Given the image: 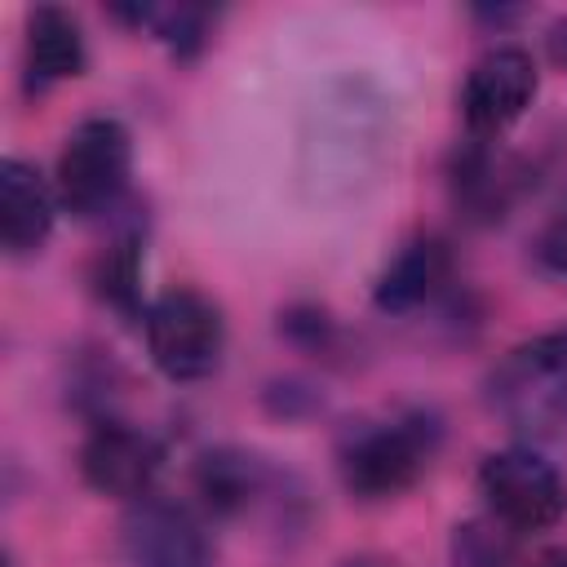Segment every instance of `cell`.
<instances>
[{
	"instance_id": "obj_14",
	"label": "cell",
	"mask_w": 567,
	"mask_h": 567,
	"mask_svg": "<svg viewBox=\"0 0 567 567\" xmlns=\"http://www.w3.org/2000/svg\"><path fill=\"white\" fill-rule=\"evenodd\" d=\"M447 554H452V567H532L523 558L518 532H509L492 514H478V518L456 523Z\"/></svg>"
},
{
	"instance_id": "obj_7",
	"label": "cell",
	"mask_w": 567,
	"mask_h": 567,
	"mask_svg": "<svg viewBox=\"0 0 567 567\" xmlns=\"http://www.w3.org/2000/svg\"><path fill=\"white\" fill-rule=\"evenodd\" d=\"M532 97H536V62H532V53L518 49V44H496L470 66V75L461 84V115H465L474 137L492 142L514 120H523Z\"/></svg>"
},
{
	"instance_id": "obj_11",
	"label": "cell",
	"mask_w": 567,
	"mask_h": 567,
	"mask_svg": "<svg viewBox=\"0 0 567 567\" xmlns=\"http://www.w3.org/2000/svg\"><path fill=\"white\" fill-rule=\"evenodd\" d=\"M89 62L84 49V31L75 22V13L58 9V4H40L27 18V89L44 93L62 80H75Z\"/></svg>"
},
{
	"instance_id": "obj_6",
	"label": "cell",
	"mask_w": 567,
	"mask_h": 567,
	"mask_svg": "<svg viewBox=\"0 0 567 567\" xmlns=\"http://www.w3.org/2000/svg\"><path fill=\"white\" fill-rule=\"evenodd\" d=\"M120 549L128 567H213L204 523L164 496H142L120 523Z\"/></svg>"
},
{
	"instance_id": "obj_15",
	"label": "cell",
	"mask_w": 567,
	"mask_h": 567,
	"mask_svg": "<svg viewBox=\"0 0 567 567\" xmlns=\"http://www.w3.org/2000/svg\"><path fill=\"white\" fill-rule=\"evenodd\" d=\"M137 279H142V266H137V239H120L111 244L97 266H93V284H97V297L124 315H137Z\"/></svg>"
},
{
	"instance_id": "obj_17",
	"label": "cell",
	"mask_w": 567,
	"mask_h": 567,
	"mask_svg": "<svg viewBox=\"0 0 567 567\" xmlns=\"http://www.w3.org/2000/svg\"><path fill=\"white\" fill-rule=\"evenodd\" d=\"M536 257H540L545 270H554V275L567 279V213H558V217L540 230V239H536Z\"/></svg>"
},
{
	"instance_id": "obj_3",
	"label": "cell",
	"mask_w": 567,
	"mask_h": 567,
	"mask_svg": "<svg viewBox=\"0 0 567 567\" xmlns=\"http://www.w3.org/2000/svg\"><path fill=\"white\" fill-rule=\"evenodd\" d=\"M133 173V137L111 115L80 120L58 151V199L71 217L111 213Z\"/></svg>"
},
{
	"instance_id": "obj_19",
	"label": "cell",
	"mask_w": 567,
	"mask_h": 567,
	"mask_svg": "<svg viewBox=\"0 0 567 567\" xmlns=\"http://www.w3.org/2000/svg\"><path fill=\"white\" fill-rule=\"evenodd\" d=\"M341 567H399V563L385 558V554H359V558H350V563H341Z\"/></svg>"
},
{
	"instance_id": "obj_5",
	"label": "cell",
	"mask_w": 567,
	"mask_h": 567,
	"mask_svg": "<svg viewBox=\"0 0 567 567\" xmlns=\"http://www.w3.org/2000/svg\"><path fill=\"white\" fill-rule=\"evenodd\" d=\"M478 496L487 514L518 536L554 527L567 509L563 474L540 452H532V443L487 452L478 465Z\"/></svg>"
},
{
	"instance_id": "obj_4",
	"label": "cell",
	"mask_w": 567,
	"mask_h": 567,
	"mask_svg": "<svg viewBox=\"0 0 567 567\" xmlns=\"http://www.w3.org/2000/svg\"><path fill=\"white\" fill-rule=\"evenodd\" d=\"M146 350L151 363L168 377V381H204L226 350V319L217 310L213 297H204L199 288H168L159 292L146 315Z\"/></svg>"
},
{
	"instance_id": "obj_2",
	"label": "cell",
	"mask_w": 567,
	"mask_h": 567,
	"mask_svg": "<svg viewBox=\"0 0 567 567\" xmlns=\"http://www.w3.org/2000/svg\"><path fill=\"white\" fill-rule=\"evenodd\" d=\"M439 452V421L430 412H403L354 425L337 447V470L350 496L390 501L403 496Z\"/></svg>"
},
{
	"instance_id": "obj_13",
	"label": "cell",
	"mask_w": 567,
	"mask_h": 567,
	"mask_svg": "<svg viewBox=\"0 0 567 567\" xmlns=\"http://www.w3.org/2000/svg\"><path fill=\"white\" fill-rule=\"evenodd\" d=\"M266 483H270V470L252 452H239V447H213L195 465V492L208 505V514H221V518L252 509Z\"/></svg>"
},
{
	"instance_id": "obj_16",
	"label": "cell",
	"mask_w": 567,
	"mask_h": 567,
	"mask_svg": "<svg viewBox=\"0 0 567 567\" xmlns=\"http://www.w3.org/2000/svg\"><path fill=\"white\" fill-rule=\"evenodd\" d=\"M208 22H213V13H208V9H190V4L155 9V13H151L155 35H159L173 53H195V49L204 44V35H208Z\"/></svg>"
},
{
	"instance_id": "obj_1",
	"label": "cell",
	"mask_w": 567,
	"mask_h": 567,
	"mask_svg": "<svg viewBox=\"0 0 567 567\" xmlns=\"http://www.w3.org/2000/svg\"><path fill=\"white\" fill-rule=\"evenodd\" d=\"M483 403L523 443L567 434V323L509 346L483 377Z\"/></svg>"
},
{
	"instance_id": "obj_18",
	"label": "cell",
	"mask_w": 567,
	"mask_h": 567,
	"mask_svg": "<svg viewBox=\"0 0 567 567\" xmlns=\"http://www.w3.org/2000/svg\"><path fill=\"white\" fill-rule=\"evenodd\" d=\"M545 49H549L554 66H563V71H567V18H558V22L549 27V35H545Z\"/></svg>"
},
{
	"instance_id": "obj_10",
	"label": "cell",
	"mask_w": 567,
	"mask_h": 567,
	"mask_svg": "<svg viewBox=\"0 0 567 567\" xmlns=\"http://www.w3.org/2000/svg\"><path fill=\"white\" fill-rule=\"evenodd\" d=\"M53 230V190L27 159L0 164V239L13 257L40 252Z\"/></svg>"
},
{
	"instance_id": "obj_12",
	"label": "cell",
	"mask_w": 567,
	"mask_h": 567,
	"mask_svg": "<svg viewBox=\"0 0 567 567\" xmlns=\"http://www.w3.org/2000/svg\"><path fill=\"white\" fill-rule=\"evenodd\" d=\"M523 186V168L514 155H501L487 137H474L461 155H456V168H452V190H456V204L465 208V217L474 221H496L505 217V208L514 204Z\"/></svg>"
},
{
	"instance_id": "obj_20",
	"label": "cell",
	"mask_w": 567,
	"mask_h": 567,
	"mask_svg": "<svg viewBox=\"0 0 567 567\" xmlns=\"http://www.w3.org/2000/svg\"><path fill=\"white\" fill-rule=\"evenodd\" d=\"M532 567H567V549H545Z\"/></svg>"
},
{
	"instance_id": "obj_8",
	"label": "cell",
	"mask_w": 567,
	"mask_h": 567,
	"mask_svg": "<svg viewBox=\"0 0 567 567\" xmlns=\"http://www.w3.org/2000/svg\"><path fill=\"white\" fill-rule=\"evenodd\" d=\"M159 443L128 421H97L80 443V474L97 496L142 501L159 474Z\"/></svg>"
},
{
	"instance_id": "obj_9",
	"label": "cell",
	"mask_w": 567,
	"mask_h": 567,
	"mask_svg": "<svg viewBox=\"0 0 567 567\" xmlns=\"http://www.w3.org/2000/svg\"><path fill=\"white\" fill-rule=\"evenodd\" d=\"M447 275H452V252H447V244L434 239V235H416V239H408V244L385 261V270L377 275L372 301H377V310H385V315H408V310L425 306L430 297H439L443 284H447Z\"/></svg>"
}]
</instances>
